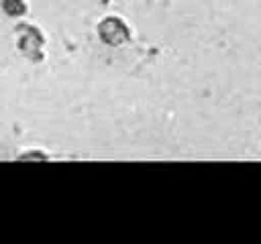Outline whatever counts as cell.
Listing matches in <instances>:
<instances>
[{
  "label": "cell",
  "mask_w": 261,
  "mask_h": 244,
  "mask_svg": "<svg viewBox=\"0 0 261 244\" xmlns=\"http://www.w3.org/2000/svg\"><path fill=\"white\" fill-rule=\"evenodd\" d=\"M98 30H100L102 41L108 43V45H120V43L128 41V28L118 18H106L98 26Z\"/></svg>",
  "instance_id": "1"
},
{
  "label": "cell",
  "mask_w": 261,
  "mask_h": 244,
  "mask_svg": "<svg viewBox=\"0 0 261 244\" xmlns=\"http://www.w3.org/2000/svg\"><path fill=\"white\" fill-rule=\"evenodd\" d=\"M41 45H43V37H41L39 30H35V28H27V33H24V35L20 37V41H18L20 51H22L27 57H31V59H39V57H41V53H39Z\"/></svg>",
  "instance_id": "2"
},
{
  "label": "cell",
  "mask_w": 261,
  "mask_h": 244,
  "mask_svg": "<svg viewBox=\"0 0 261 244\" xmlns=\"http://www.w3.org/2000/svg\"><path fill=\"white\" fill-rule=\"evenodd\" d=\"M2 10L8 16H20V14H24L27 6L22 0H2Z\"/></svg>",
  "instance_id": "3"
},
{
  "label": "cell",
  "mask_w": 261,
  "mask_h": 244,
  "mask_svg": "<svg viewBox=\"0 0 261 244\" xmlns=\"http://www.w3.org/2000/svg\"><path fill=\"white\" fill-rule=\"evenodd\" d=\"M22 159H45V155H41V152H29V155H22Z\"/></svg>",
  "instance_id": "4"
}]
</instances>
